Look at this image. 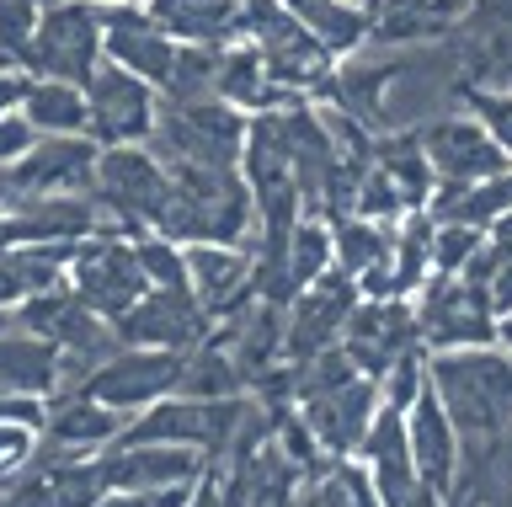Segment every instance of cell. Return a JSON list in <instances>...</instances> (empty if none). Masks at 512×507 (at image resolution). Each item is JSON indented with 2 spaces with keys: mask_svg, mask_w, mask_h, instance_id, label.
Instances as JSON below:
<instances>
[{
  "mask_svg": "<svg viewBox=\"0 0 512 507\" xmlns=\"http://www.w3.org/2000/svg\"><path fill=\"white\" fill-rule=\"evenodd\" d=\"M182 363L187 353H166V347H118L107 363H96L86 374V395H96L102 406L123 411V417H139L144 406L166 401L182 385Z\"/></svg>",
  "mask_w": 512,
  "mask_h": 507,
  "instance_id": "8fae6325",
  "label": "cell"
},
{
  "mask_svg": "<svg viewBox=\"0 0 512 507\" xmlns=\"http://www.w3.org/2000/svg\"><path fill=\"white\" fill-rule=\"evenodd\" d=\"M374 166L390 177V187L400 193L406 209H427L432 193H438V177H432V166L422 155V139H416V134H384V139H374Z\"/></svg>",
  "mask_w": 512,
  "mask_h": 507,
  "instance_id": "f546056e",
  "label": "cell"
},
{
  "mask_svg": "<svg viewBox=\"0 0 512 507\" xmlns=\"http://www.w3.org/2000/svg\"><path fill=\"white\" fill-rule=\"evenodd\" d=\"M480 241H486V230L475 225H438L432 230V273H464Z\"/></svg>",
  "mask_w": 512,
  "mask_h": 507,
  "instance_id": "f35d334b",
  "label": "cell"
},
{
  "mask_svg": "<svg viewBox=\"0 0 512 507\" xmlns=\"http://www.w3.org/2000/svg\"><path fill=\"white\" fill-rule=\"evenodd\" d=\"M283 6H294V0H283Z\"/></svg>",
  "mask_w": 512,
  "mask_h": 507,
  "instance_id": "11a10c76",
  "label": "cell"
},
{
  "mask_svg": "<svg viewBox=\"0 0 512 507\" xmlns=\"http://www.w3.org/2000/svg\"><path fill=\"white\" fill-rule=\"evenodd\" d=\"M0 385L32 395V401H48L54 390H64V353L38 331L6 326L0 331Z\"/></svg>",
  "mask_w": 512,
  "mask_h": 507,
  "instance_id": "4316f807",
  "label": "cell"
},
{
  "mask_svg": "<svg viewBox=\"0 0 512 507\" xmlns=\"http://www.w3.org/2000/svg\"><path fill=\"white\" fill-rule=\"evenodd\" d=\"M342 347L368 379H384L395 358H406L411 347H422L411 299H358V310L342 326Z\"/></svg>",
  "mask_w": 512,
  "mask_h": 507,
  "instance_id": "ac0fdd59",
  "label": "cell"
},
{
  "mask_svg": "<svg viewBox=\"0 0 512 507\" xmlns=\"http://www.w3.org/2000/svg\"><path fill=\"white\" fill-rule=\"evenodd\" d=\"M22 118L38 134H86V86L32 75V86L22 97Z\"/></svg>",
  "mask_w": 512,
  "mask_h": 507,
  "instance_id": "4dcf8cb0",
  "label": "cell"
},
{
  "mask_svg": "<svg viewBox=\"0 0 512 507\" xmlns=\"http://www.w3.org/2000/svg\"><path fill=\"white\" fill-rule=\"evenodd\" d=\"M171 193V171L150 155V145H107L96 155L86 198L102 209V225L112 235H144L155 230V214Z\"/></svg>",
  "mask_w": 512,
  "mask_h": 507,
  "instance_id": "5b68a950",
  "label": "cell"
},
{
  "mask_svg": "<svg viewBox=\"0 0 512 507\" xmlns=\"http://www.w3.org/2000/svg\"><path fill=\"white\" fill-rule=\"evenodd\" d=\"M416 139H422V155L438 187H475L512 166V155L480 129V118H432L416 129Z\"/></svg>",
  "mask_w": 512,
  "mask_h": 507,
  "instance_id": "9a60e30c",
  "label": "cell"
},
{
  "mask_svg": "<svg viewBox=\"0 0 512 507\" xmlns=\"http://www.w3.org/2000/svg\"><path fill=\"white\" fill-rule=\"evenodd\" d=\"M102 59H107V49H102V6H91V0H54V6H43L38 27H32L22 70L43 75V81L86 86Z\"/></svg>",
  "mask_w": 512,
  "mask_h": 507,
  "instance_id": "52a82bcc",
  "label": "cell"
},
{
  "mask_svg": "<svg viewBox=\"0 0 512 507\" xmlns=\"http://www.w3.org/2000/svg\"><path fill=\"white\" fill-rule=\"evenodd\" d=\"M240 6L246 0H144L160 33H171L176 43H203V49L240 43Z\"/></svg>",
  "mask_w": 512,
  "mask_h": 507,
  "instance_id": "83f0119b",
  "label": "cell"
},
{
  "mask_svg": "<svg viewBox=\"0 0 512 507\" xmlns=\"http://www.w3.org/2000/svg\"><path fill=\"white\" fill-rule=\"evenodd\" d=\"M251 118L240 107L208 97V102H166L155 107V134L150 155L166 171L182 166H208V171H240V150H246Z\"/></svg>",
  "mask_w": 512,
  "mask_h": 507,
  "instance_id": "277c9868",
  "label": "cell"
},
{
  "mask_svg": "<svg viewBox=\"0 0 512 507\" xmlns=\"http://www.w3.org/2000/svg\"><path fill=\"white\" fill-rule=\"evenodd\" d=\"M246 406H251V395H224V401L166 395V401L144 406L139 417H128L118 443H182V449H198L208 465H219L240 417H246Z\"/></svg>",
  "mask_w": 512,
  "mask_h": 507,
  "instance_id": "8992f818",
  "label": "cell"
},
{
  "mask_svg": "<svg viewBox=\"0 0 512 507\" xmlns=\"http://www.w3.org/2000/svg\"><path fill=\"white\" fill-rule=\"evenodd\" d=\"M0 422H27V427H43V401L32 395H16L0 385Z\"/></svg>",
  "mask_w": 512,
  "mask_h": 507,
  "instance_id": "7bdbcfd3",
  "label": "cell"
},
{
  "mask_svg": "<svg viewBox=\"0 0 512 507\" xmlns=\"http://www.w3.org/2000/svg\"><path fill=\"white\" fill-rule=\"evenodd\" d=\"M496 342H502V347H507V353H512V310L502 315V321H496Z\"/></svg>",
  "mask_w": 512,
  "mask_h": 507,
  "instance_id": "bcb514c9",
  "label": "cell"
},
{
  "mask_svg": "<svg viewBox=\"0 0 512 507\" xmlns=\"http://www.w3.org/2000/svg\"><path fill=\"white\" fill-rule=\"evenodd\" d=\"M422 385H427V347H411L406 358H395L390 369H384V379H379V401L395 406V411H406Z\"/></svg>",
  "mask_w": 512,
  "mask_h": 507,
  "instance_id": "74e56055",
  "label": "cell"
},
{
  "mask_svg": "<svg viewBox=\"0 0 512 507\" xmlns=\"http://www.w3.org/2000/svg\"><path fill=\"white\" fill-rule=\"evenodd\" d=\"M0 507H16V497H11V486H0Z\"/></svg>",
  "mask_w": 512,
  "mask_h": 507,
  "instance_id": "816d5d0a",
  "label": "cell"
},
{
  "mask_svg": "<svg viewBox=\"0 0 512 507\" xmlns=\"http://www.w3.org/2000/svg\"><path fill=\"white\" fill-rule=\"evenodd\" d=\"M187 507H224V475H219V465H208V470L198 475V486H192Z\"/></svg>",
  "mask_w": 512,
  "mask_h": 507,
  "instance_id": "f6af8a7d",
  "label": "cell"
},
{
  "mask_svg": "<svg viewBox=\"0 0 512 507\" xmlns=\"http://www.w3.org/2000/svg\"><path fill=\"white\" fill-rule=\"evenodd\" d=\"M256 219L251 187L240 171H208V166H182L171 171V193L155 214V235L176 246H240Z\"/></svg>",
  "mask_w": 512,
  "mask_h": 507,
  "instance_id": "7a4b0ae2",
  "label": "cell"
},
{
  "mask_svg": "<svg viewBox=\"0 0 512 507\" xmlns=\"http://www.w3.org/2000/svg\"><path fill=\"white\" fill-rule=\"evenodd\" d=\"M123 427H128L123 411H112L80 385H70V390H54L43 401L38 449H48V454H102L118 443Z\"/></svg>",
  "mask_w": 512,
  "mask_h": 507,
  "instance_id": "d6986e66",
  "label": "cell"
},
{
  "mask_svg": "<svg viewBox=\"0 0 512 507\" xmlns=\"http://www.w3.org/2000/svg\"><path fill=\"white\" fill-rule=\"evenodd\" d=\"M464 278L486 289L496 315L512 310V219H502V225L486 230V241H480V251L470 257V267H464Z\"/></svg>",
  "mask_w": 512,
  "mask_h": 507,
  "instance_id": "e575fe53",
  "label": "cell"
},
{
  "mask_svg": "<svg viewBox=\"0 0 512 507\" xmlns=\"http://www.w3.org/2000/svg\"><path fill=\"white\" fill-rule=\"evenodd\" d=\"M102 49H107L112 65L134 70L139 81H150L160 91L182 43H176L171 33H160L150 11H139V6H102Z\"/></svg>",
  "mask_w": 512,
  "mask_h": 507,
  "instance_id": "603a6c76",
  "label": "cell"
},
{
  "mask_svg": "<svg viewBox=\"0 0 512 507\" xmlns=\"http://www.w3.org/2000/svg\"><path fill=\"white\" fill-rule=\"evenodd\" d=\"M32 449H38V427L0 422V486H11V475L32 459Z\"/></svg>",
  "mask_w": 512,
  "mask_h": 507,
  "instance_id": "60d3db41",
  "label": "cell"
},
{
  "mask_svg": "<svg viewBox=\"0 0 512 507\" xmlns=\"http://www.w3.org/2000/svg\"><path fill=\"white\" fill-rule=\"evenodd\" d=\"M107 481L123 491H166V486H192L208 470V459L182 443H112L102 449Z\"/></svg>",
  "mask_w": 512,
  "mask_h": 507,
  "instance_id": "d4e9b609",
  "label": "cell"
},
{
  "mask_svg": "<svg viewBox=\"0 0 512 507\" xmlns=\"http://www.w3.org/2000/svg\"><path fill=\"white\" fill-rule=\"evenodd\" d=\"M406 507H448V502H443V497H427V491H422V497H411Z\"/></svg>",
  "mask_w": 512,
  "mask_h": 507,
  "instance_id": "7dc6e473",
  "label": "cell"
},
{
  "mask_svg": "<svg viewBox=\"0 0 512 507\" xmlns=\"http://www.w3.org/2000/svg\"><path fill=\"white\" fill-rule=\"evenodd\" d=\"M416 331L427 353H454V347H491L496 342V305L480 283L464 273H432L416 289Z\"/></svg>",
  "mask_w": 512,
  "mask_h": 507,
  "instance_id": "ba28073f",
  "label": "cell"
},
{
  "mask_svg": "<svg viewBox=\"0 0 512 507\" xmlns=\"http://www.w3.org/2000/svg\"><path fill=\"white\" fill-rule=\"evenodd\" d=\"M11 203H16V198H11V187H6V182H0V214H6V209H11Z\"/></svg>",
  "mask_w": 512,
  "mask_h": 507,
  "instance_id": "681fc988",
  "label": "cell"
},
{
  "mask_svg": "<svg viewBox=\"0 0 512 507\" xmlns=\"http://www.w3.org/2000/svg\"><path fill=\"white\" fill-rule=\"evenodd\" d=\"M294 406H299L304 427L315 433L320 454L326 459H352L358 443H363V433H368V422H374V411L384 401H379V379L352 374V379H342V385H331V390L299 395Z\"/></svg>",
  "mask_w": 512,
  "mask_h": 507,
  "instance_id": "2e32d148",
  "label": "cell"
},
{
  "mask_svg": "<svg viewBox=\"0 0 512 507\" xmlns=\"http://www.w3.org/2000/svg\"><path fill=\"white\" fill-rule=\"evenodd\" d=\"M368 17V43H438L459 27L470 0H358Z\"/></svg>",
  "mask_w": 512,
  "mask_h": 507,
  "instance_id": "484cf974",
  "label": "cell"
},
{
  "mask_svg": "<svg viewBox=\"0 0 512 507\" xmlns=\"http://www.w3.org/2000/svg\"><path fill=\"white\" fill-rule=\"evenodd\" d=\"M406 438H411V459H416V481H422V491L448 502L454 486H459V433H454V422H448L432 379L406 406Z\"/></svg>",
  "mask_w": 512,
  "mask_h": 507,
  "instance_id": "ffe728a7",
  "label": "cell"
},
{
  "mask_svg": "<svg viewBox=\"0 0 512 507\" xmlns=\"http://www.w3.org/2000/svg\"><path fill=\"white\" fill-rule=\"evenodd\" d=\"M352 459L368 470V481H374V491H379L384 507H406L411 497H422L416 459H411V438H406V411L379 406Z\"/></svg>",
  "mask_w": 512,
  "mask_h": 507,
  "instance_id": "44dd1931",
  "label": "cell"
},
{
  "mask_svg": "<svg viewBox=\"0 0 512 507\" xmlns=\"http://www.w3.org/2000/svg\"><path fill=\"white\" fill-rule=\"evenodd\" d=\"M96 145L91 134H38L16 166L0 171V182L11 187V198H59V193H86L96 171Z\"/></svg>",
  "mask_w": 512,
  "mask_h": 507,
  "instance_id": "5bb4252c",
  "label": "cell"
},
{
  "mask_svg": "<svg viewBox=\"0 0 512 507\" xmlns=\"http://www.w3.org/2000/svg\"><path fill=\"white\" fill-rule=\"evenodd\" d=\"M288 11H294V17L326 43V54H336V59L358 54L368 43V17H363L358 0H294Z\"/></svg>",
  "mask_w": 512,
  "mask_h": 507,
  "instance_id": "1f68e13d",
  "label": "cell"
},
{
  "mask_svg": "<svg viewBox=\"0 0 512 507\" xmlns=\"http://www.w3.org/2000/svg\"><path fill=\"white\" fill-rule=\"evenodd\" d=\"M331 267H336L331 262V225L299 214L294 235H288V251H283V294L294 299L299 289H310L315 278H326Z\"/></svg>",
  "mask_w": 512,
  "mask_h": 507,
  "instance_id": "836d02e7",
  "label": "cell"
},
{
  "mask_svg": "<svg viewBox=\"0 0 512 507\" xmlns=\"http://www.w3.org/2000/svg\"><path fill=\"white\" fill-rule=\"evenodd\" d=\"M459 97H464V107H470V118H480V129L512 155V91H480V86L464 81Z\"/></svg>",
  "mask_w": 512,
  "mask_h": 507,
  "instance_id": "8d00e7d4",
  "label": "cell"
},
{
  "mask_svg": "<svg viewBox=\"0 0 512 507\" xmlns=\"http://www.w3.org/2000/svg\"><path fill=\"white\" fill-rule=\"evenodd\" d=\"M395 246V230L379 225V219H363V214H347V219H331V262L342 267L347 278H363L390 257Z\"/></svg>",
  "mask_w": 512,
  "mask_h": 507,
  "instance_id": "d6a6232c",
  "label": "cell"
},
{
  "mask_svg": "<svg viewBox=\"0 0 512 507\" xmlns=\"http://www.w3.org/2000/svg\"><path fill=\"white\" fill-rule=\"evenodd\" d=\"M240 38L262 54L272 86H283L288 97L310 102V97H326L331 91L336 54H326V43H320L283 0H246V6H240Z\"/></svg>",
  "mask_w": 512,
  "mask_h": 507,
  "instance_id": "3957f363",
  "label": "cell"
},
{
  "mask_svg": "<svg viewBox=\"0 0 512 507\" xmlns=\"http://www.w3.org/2000/svg\"><path fill=\"white\" fill-rule=\"evenodd\" d=\"M112 491L102 454H48L32 449V459L11 475L16 507H96Z\"/></svg>",
  "mask_w": 512,
  "mask_h": 507,
  "instance_id": "4fadbf2b",
  "label": "cell"
},
{
  "mask_svg": "<svg viewBox=\"0 0 512 507\" xmlns=\"http://www.w3.org/2000/svg\"><path fill=\"white\" fill-rule=\"evenodd\" d=\"M27 86H32V75H27V70H16V65L0 70V118H6V113H22Z\"/></svg>",
  "mask_w": 512,
  "mask_h": 507,
  "instance_id": "ee69618b",
  "label": "cell"
},
{
  "mask_svg": "<svg viewBox=\"0 0 512 507\" xmlns=\"http://www.w3.org/2000/svg\"><path fill=\"white\" fill-rule=\"evenodd\" d=\"M38 17H43L38 0H0V54H6L16 70H22V54H27V43H32Z\"/></svg>",
  "mask_w": 512,
  "mask_h": 507,
  "instance_id": "ab89813d",
  "label": "cell"
},
{
  "mask_svg": "<svg viewBox=\"0 0 512 507\" xmlns=\"http://www.w3.org/2000/svg\"><path fill=\"white\" fill-rule=\"evenodd\" d=\"M64 283H70L96 315H107L112 326L150 294V278H144V267H139L134 241H128V235H112V230H96L86 241H75Z\"/></svg>",
  "mask_w": 512,
  "mask_h": 507,
  "instance_id": "9c48e42d",
  "label": "cell"
},
{
  "mask_svg": "<svg viewBox=\"0 0 512 507\" xmlns=\"http://www.w3.org/2000/svg\"><path fill=\"white\" fill-rule=\"evenodd\" d=\"M6 326H16V315H11V310H0V331H6Z\"/></svg>",
  "mask_w": 512,
  "mask_h": 507,
  "instance_id": "f5cc1de1",
  "label": "cell"
},
{
  "mask_svg": "<svg viewBox=\"0 0 512 507\" xmlns=\"http://www.w3.org/2000/svg\"><path fill=\"white\" fill-rule=\"evenodd\" d=\"M459 65L480 86H512V0H475L448 33Z\"/></svg>",
  "mask_w": 512,
  "mask_h": 507,
  "instance_id": "7402d4cb",
  "label": "cell"
},
{
  "mask_svg": "<svg viewBox=\"0 0 512 507\" xmlns=\"http://www.w3.org/2000/svg\"><path fill=\"white\" fill-rule=\"evenodd\" d=\"M294 507H320V502H315V491H310V486H304V491H299V502H294Z\"/></svg>",
  "mask_w": 512,
  "mask_h": 507,
  "instance_id": "c3c4849f",
  "label": "cell"
},
{
  "mask_svg": "<svg viewBox=\"0 0 512 507\" xmlns=\"http://www.w3.org/2000/svg\"><path fill=\"white\" fill-rule=\"evenodd\" d=\"M219 102L240 107V113H272V107H294L299 97H288L283 86H272V75L262 65V54L251 43H230L219 54Z\"/></svg>",
  "mask_w": 512,
  "mask_h": 507,
  "instance_id": "f1b7e54d",
  "label": "cell"
},
{
  "mask_svg": "<svg viewBox=\"0 0 512 507\" xmlns=\"http://www.w3.org/2000/svg\"><path fill=\"white\" fill-rule=\"evenodd\" d=\"M214 337V315L198 305L192 289H150L134 310L118 321L123 347H166V353H192Z\"/></svg>",
  "mask_w": 512,
  "mask_h": 507,
  "instance_id": "e0dca14e",
  "label": "cell"
},
{
  "mask_svg": "<svg viewBox=\"0 0 512 507\" xmlns=\"http://www.w3.org/2000/svg\"><path fill=\"white\" fill-rule=\"evenodd\" d=\"M134 251H139V267H144V278H150V289H192L187 283V251L176 241L144 230V235H134Z\"/></svg>",
  "mask_w": 512,
  "mask_h": 507,
  "instance_id": "d590c367",
  "label": "cell"
},
{
  "mask_svg": "<svg viewBox=\"0 0 512 507\" xmlns=\"http://www.w3.org/2000/svg\"><path fill=\"white\" fill-rule=\"evenodd\" d=\"M91 6H139V0H91Z\"/></svg>",
  "mask_w": 512,
  "mask_h": 507,
  "instance_id": "f907efd6",
  "label": "cell"
},
{
  "mask_svg": "<svg viewBox=\"0 0 512 507\" xmlns=\"http://www.w3.org/2000/svg\"><path fill=\"white\" fill-rule=\"evenodd\" d=\"M32 145H38V129H32L22 113H6V118H0V171L16 166Z\"/></svg>",
  "mask_w": 512,
  "mask_h": 507,
  "instance_id": "b9f144b4",
  "label": "cell"
},
{
  "mask_svg": "<svg viewBox=\"0 0 512 507\" xmlns=\"http://www.w3.org/2000/svg\"><path fill=\"white\" fill-rule=\"evenodd\" d=\"M187 251V283L198 294V305L214 315V326L224 315L246 310L256 299V257L240 246H182Z\"/></svg>",
  "mask_w": 512,
  "mask_h": 507,
  "instance_id": "cb8c5ba5",
  "label": "cell"
},
{
  "mask_svg": "<svg viewBox=\"0 0 512 507\" xmlns=\"http://www.w3.org/2000/svg\"><path fill=\"white\" fill-rule=\"evenodd\" d=\"M427 379L459 433V465H475L512 438V353L507 347H454L427 353Z\"/></svg>",
  "mask_w": 512,
  "mask_h": 507,
  "instance_id": "6da1fadb",
  "label": "cell"
},
{
  "mask_svg": "<svg viewBox=\"0 0 512 507\" xmlns=\"http://www.w3.org/2000/svg\"><path fill=\"white\" fill-rule=\"evenodd\" d=\"M38 6H54V0H38Z\"/></svg>",
  "mask_w": 512,
  "mask_h": 507,
  "instance_id": "db71d44e",
  "label": "cell"
},
{
  "mask_svg": "<svg viewBox=\"0 0 512 507\" xmlns=\"http://www.w3.org/2000/svg\"><path fill=\"white\" fill-rule=\"evenodd\" d=\"M155 107H160V91L150 81H139L134 70L102 59L86 81V134L102 150L107 145H150Z\"/></svg>",
  "mask_w": 512,
  "mask_h": 507,
  "instance_id": "30bf717a",
  "label": "cell"
},
{
  "mask_svg": "<svg viewBox=\"0 0 512 507\" xmlns=\"http://www.w3.org/2000/svg\"><path fill=\"white\" fill-rule=\"evenodd\" d=\"M358 299V278H347L342 267H331L326 278L299 289L283 310V363H310L315 353L342 342V326L358 310Z\"/></svg>",
  "mask_w": 512,
  "mask_h": 507,
  "instance_id": "7c38bea8",
  "label": "cell"
}]
</instances>
